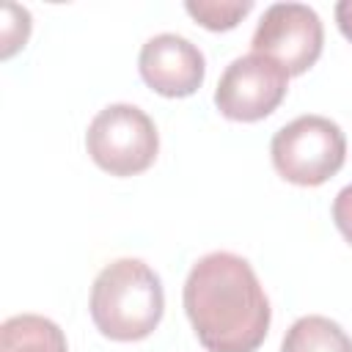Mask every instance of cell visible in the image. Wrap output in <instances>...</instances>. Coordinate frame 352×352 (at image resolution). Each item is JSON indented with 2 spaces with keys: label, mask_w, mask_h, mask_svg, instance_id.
Masks as SVG:
<instances>
[{
  "label": "cell",
  "mask_w": 352,
  "mask_h": 352,
  "mask_svg": "<svg viewBox=\"0 0 352 352\" xmlns=\"http://www.w3.org/2000/svg\"><path fill=\"white\" fill-rule=\"evenodd\" d=\"M184 311L209 352H256L270 330V300L253 267L228 250L198 258L184 280Z\"/></svg>",
  "instance_id": "cell-1"
},
{
  "label": "cell",
  "mask_w": 352,
  "mask_h": 352,
  "mask_svg": "<svg viewBox=\"0 0 352 352\" xmlns=\"http://www.w3.org/2000/svg\"><path fill=\"white\" fill-rule=\"evenodd\" d=\"M165 294L160 275L140 258L107 264L91 289V319L113 341H140L162 319Z\"/></svg>",
  "instance_id": "cell-2"
},
{
  "label": "cell",
  "mask_w": 352,
  "mask_h": 352,
  "mask_svg": "<svg viewBox=\"0 0 352 352\" xmlns=\"http://www.w3.org/2000/svg\"><path fill=\"white\" fill-rule=\"evenodd\" d=\"M275 170L300 187H319L336 176L346 160L341 126L324 116H300L280 126L270 146Z\"/></svg>",
  "instance_id": "cell-3"
},
{
  "label": "cell",
  "mask_w": 352,
  "mask_h": 352,
  "mask_svg": "<svg viewBox=\"0 0 352 352\" xmlns=\"http://www.w3.org/2000/svg\"><path fill=\"white\" fill-rule=\"evenodd\" d=\"M85 148L110 176H135L157 160L160 135L140 107L118 102L94 116L85 132Z\"/></svg>",
  "instance_id": "cell-4"
},
{
  "label": "cell",
  "mask_w": 352,
  "mask_h": 352,
  "mask_svg": "<svg viewBox=\"0 0 352 352\" xmlns=\"http://www.w3.org/2000/svg\"><path fill=\"white\" fill-rule=\"evenodd\" d=\"M324 30L311 6L275 3L264 11L253 33V52L275 60L289 77L305 74L322 55Z\"/></svg>",
  "instance_id": "cell-5"
},
{
  "label": "cell",
  "mask_w": 352,
  "mask_h": 352,
  "mask_svg": "<svg viewBox=\"0 0 352 352\" xmlns=\"http://www.w3.org/2000/svg\"><path fill=\"white\" fill-rule=\"evenodd\" d=\"M289 74L264 55L234 58L214 91L217 110L231 121H261L283 102Z\"/></svg>",
  "instance_id": "cell-6"
},
{
  "label": "cell",
  "mask_w": 352,
  "mask_h": 352,
  "mask_svg": "<svg viewBox=\"0 0 352 352\" xmlns=\"http://www.w3.org/2000/svg\"><path fill=\"white\" fill-rule=\"evenodd\" d=\"M138 69L151 91L170 99H182L201 88L206 74V60L201 50L184 36L160 33L143 44Z\"/></svg>",
  "instance_id": "cell-7"
},
{
  "label": "cell",
  "mask_w": 352,
  "mask_h": 352,
  "mask_svg": "<svg viewBox=\"0 0 352 352\" xmlns=\"http://www.w3.org/2000/svg\"><path fill=\"white\" fill-rule=\"evenodd\" d=\"M0 352H69L63 330L38 314H19L0 327Z\"/></svg>",
  "instance_id": "cell-8"
},
{
  "label": "cell",
  "mask_w": 352,
  "mask_h": 352,
  "mask_svg": "<svg viewBox=\"0 0 352 352\" xmlns=\"http://www.w3.org/2000/svg\"><path fill=\"white\" fill-rule=\"evenodd\" d=\"M280 352H352V338L338 322L314 314L297 319L286 330Z\"/></svg>",
  "instance_id": "cell-9"
},
{
  "label": "cell",
  "mask_w": 352,
  "mask_h": 352,
  "mask_svg": "<svg viewBox=\"0 0 352 352\" xmlns=\"http://www.w3.org/2000/svg\"><path fill=\"white\" fill-rule=\"evenodd\" d=\"M187 14L198 19L206 30H231L239 25L245 14H250V0H187Z\"/></svg>",
  "instance_id": "cell-10"
},
{
  "label": "cell",
  "mask_w": 352,
  "mask_h": 352,
  "mask_svg": "<svg viewBox=\"0 0 352 352\" xmlns=\"http://www.w3.org/2000/svg\"><path fill=\"white\" fill-rule=\"evenodd\" d=\"M30 33V14L19 6H6V22H3V58H11L19 47H25Z\"/></svg>",
  "instance_id": "cell-11"
},
{
  "label": "cell",
  "mask_w": 352,
  "mask_h": 352,
  "mask_svg": "<svg viewBox=\"0 0 352 352\" xmlns=\"http://www.w3.org/2000/svg\"><path fill=\"white\" fill-rule=\"evenodd\" d=\"M333 220H336L341 236L352 245V184L338 190V195L333 201Z\"/></svg>",
  "instance_id": "cell-12"
},
{
  "label": "cell",
  "mask_w": 352,
  "mask_h": 352,
  "mask_svg": "<svg viewBox=\"0 0 352 352\" xmlns=\"http://www.w3.org/2000/svg\"><path fill=\"white\" fill-rule=\"evenodd\" d=\"M336 22H338V30L344 33V38L352 41V0H341L336 6Z\"/></svg>",
  "instance_id": "cell-13"
}]
</instances>
